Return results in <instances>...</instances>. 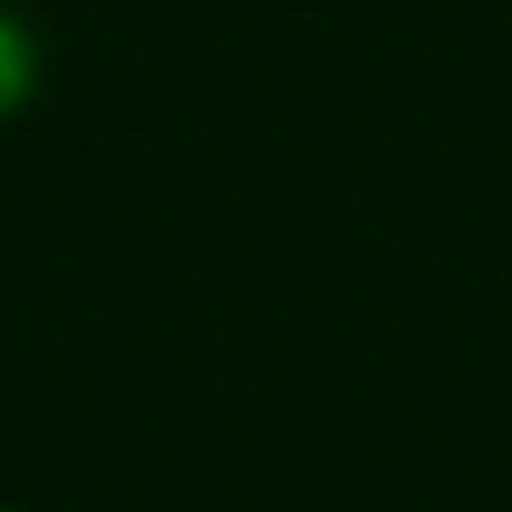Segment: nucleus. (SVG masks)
<instances>
[{"label": "nucleus", "instance_id": "f257e3e1", "mask_svg": "<svg viewBox=\"0 0 512 512\" xmlns=\"http://www.w3.org/2000/svg\"><path fill=\"white\" fill-rule=\"evenodd\" d=\"M40 92V40L33 27L0 0V119H20Z\"/></svg>", "mask_w": 512, "mask_h": 512}, {"label": "nucleus", "instance_id": "f03ea898", "mask_svg": "<svg viewBox=\"0 0 512 512\" xmlns=\"http://www.w3.org/2000/svg\"><path fill=\"white\" fill-rule=\"evenodd\" d=\"M0 512H14V506H0Z\"/></svg>", "mask_w": 512, "mask_h": 512}]
</instances>
